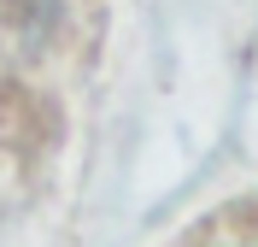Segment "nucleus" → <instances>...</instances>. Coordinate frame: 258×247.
I'll use <instances>...</instances> for the list:
<instances>
[]
</instances>
